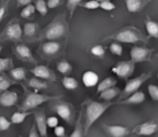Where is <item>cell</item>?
Instances as JSON below:
<instances>
[{
	"mask_svg": "<svg viewBox=\"0 0 158 137\" xmlns=\"http://www.w3.org/2000/svg\"><path fill=\"white\" fill-rule=\"evenodd\" d=\"M80 6L88 10H95L100 7V2H98L97 0H89L84 3H81Z\"/></svg>",
	"mask_w": 158,
	"mask_h": 137,
	"instance_id": "e575fe53",
	"label": "cell"
},
{
	"mask_svg": "<svg viewBox=\"0 0 158 137\" xmlns=\"http://www.w3.org/2000/svg\"><path fill=\"white\" fill-rule=\"evenodd\" d=\"M56 69L60 74H62L64 76H68L72 71V65L68 61L63 60V61H60L56 65Z\"/></svg>",
	"mask_w": 158,
	"mask_h": 137,
	"instance_id": "f1b7e54d",
	"label": "cell"
},
{
	"mask_svg": "<svg viewBox=\"0 0 158 137\" xmlns=\"http://www.w3.org/2000/svg\"><path fill=\"white\" fill-rule=\"evenodd\" d=\"M134 70H135V63L132 62L131 60L119 62L112 68V72L122 79L129 78L133 74Z\"/></svg>",
	"mask_w": 158,
	"mask_h": 137,
	"instance_id": "ba28073f",
	"label": "cell"
},
{
	"mask_svg": "<svg viewBox=\"0 0 158 137\" xmlns=\"http://www.w3.org/2000/svg\"><path fill=\"white\" fill-rule=\"evenodd\" d=\"M10 77L15 81H21L26 78V70L23 67H13L9 70Z\"/></svg>",
	"mask_w": 158,
	"mask_h": 137,
	"instance_id": "cb8c5ba5",
	"label": "cell"
},
{
	"mask_svg": "<svg viewBox=\"0 0 158 137\" xmlns=\"http://www.w3.org/2000/svg\"><path fill=\"white\" fill-rule=\"evenodd\" d=\"M145 100V94L142 91H137L131 96L127 97L124 100H119L117 102V104H121V105H138L143 103Z\"/></svg>",
	"mask_w": 158,
	"mask_h": 137,
	"instance_id": "e0dca14e",
	"label": "cell"
},
{
	"mask_svg": "<svg viewBox=\"0 0 158 137\" xmlns=\"http://www.w3.org/2000/svg\"><path fill=\"white\" fill-rule=\"evenodd\" d=\"M33 112H14L11 117H10V122L14 124H19V123H22L26 118L28 116H30L31 114H32Z\"/></svg>",
	"mask_w": 158,
	"mask_h": 137,
	"instance_id": "603a6c76",
	"label": "cell"
},
{
	"mask_svg": "<svg viewBox=\"0 0 158 137\" xmlns=\"http://www.w3.org/2000/svg\"><path fill=\"white\" fill-rule=\"evenodd\" d=\"M157 77H158V73H157Z\"/></svg>",
	"mask_w": 158,
	"mask_h": 137,
	"instance_id": "f907efd6",
	"label": "cell"
},
{
	"mask_svg": "<svg viewBox=\"0 0 158 137\" xmlns=\"http://www.w3.org/2000/svg\"><path fill=\"white\" fill-rule=\"evenodd\" d=\"M46 123H47V126L50 127V128H55L58 125V119L56 117V116H50V117H47L46 119Z\"/></svg>",
	"mask_w": 158,
	"mask_h": 137,
	"instance_id": "b9f144b4",
	"label": "cell"
},
{
	"mask_svg": "<svg viewBox=\"0 0 158 137\" xmlns=\"http://www.w3.org/2000/svg\"><path fill=\"white\" fill-rule=\"evenodd\" d=\"M13 66L14 65L11 58L0 57V73H4L7 70H10L13 68Z\"/></svg>",
	"mask_w": 158,
	"mask_h": 137,
	"instance_id": "1f68e13d",
	"label": "cell"
},
{
	"mask_svg": "<svg viewBox=\"0 0 158 137\" xmlns=\"http://www.w3.org/2000/svg\"><path fill=\"white\" fill-rule=\"evenodd\" d=\"M81 119H82V112H81L79 117L77 118L74 130H73L72 134L69 135V137H83L84 131H83V125L81 123Z\"/></svg>",
	"mask_w": 158,
	"mask_h": 137,
	"instance_id": "4316f807",
	"label": "cell"
},
{
	"mask_svg": "<svg viewBox=\"0 0 158 137\" xmlns=\"http://www.w3.org/2000/svg\"><path fill=\"white\" fill-rule=\"evenodd\" d=\"M158 132V123L155 122H145L138 124L133 130L132 134L140 136H150Z\"/></svg>",
	"mask_w": 158,
	"mask_h": 137,
	"instance_id": "30bf717a",
	"label": "cell"
},
{
	"mask_svg": "<svg viewBox=\"0 0 158 137\" xmlns=\"http://www.w3.org/2000/svg\"><path fill=\"white\" fill-rule=\"evenodd\" d=\"M54 133L56 137H64L66 135V129L63 126L57 125L56 127L54 128Z\"/></svg>",
	"mask_w": 158,
	"mask_h": 137,
	"instance_id": "7bdbcfd3",
	"label": "cell"
},
{
	"mask_svg": "<svg viewBox=\"0 0 158 137\" xmlns=\"http://www.w3.org/2000/svg\"><path fill=\"white\" fill-rule=\"evenodd\" d=\"M47 6L48 8L50 9H54L56 7H57L61 3H62V0H47Z\"/></svg>",
	"mask_w": 158,
	"mask_h": 137,
	"instance_id": "ee69618b",
	"label": "cell"
},
{
	"mask_svg": "<svg viewBox=\"0 0 158 137\" xmlns=\"http://www.w3.org/2000/svg\"><path fill=\"white\" fill-rule=\"evenodd\" d=\"M156 57H158V53H157V54H156Z\"/></svg>",
	"mask_w": 158,
	"mask_h": 137,
	"instance_id": "681fc988",
	"label": "cell"
},
{
	"mask_svg": "<svg viewBox=\"0 0 158 137\" xmlns=\"http://www.w3.org/2000/svg\"><path fill=\"white\" fill-rule=\"evenodd\" d=\"M14 84H16V81H13L5 73H0V93L7 90Z\"/></svg>",
	"mask_w": 158,
	"mask_h": 137,
	"instance_id": "d4e9b609",
	"label": "cell"
},
{
	"mask_svg": "<svg viewBox=\"0 0 158 137\" xmlns=\"http://www.w3.org/2000/svg\"><path fill=\"white\" fill-rule=\"evenodd\" d=\"M121 93L120 89L117 87H113V88H110L108 89H106L104 91H102L100 93V96L99 98L101 100H104L106 101H111L114 98H116L117 96H119Z\"/></svg>",
	"mask_w": 158,
	"mask_h": 137,
	"instance_id": "44dd1931",
	"label": "cell"
},
{
	"mask_svg": "<svg viewBox=\"0 0 158 137\" xmlns=\"http://www.w3.org/2000/svg\"><path fill=\"white\" fill-rule=\"evenodd\" d=\"M116 103L111 101L106 102H98L92 100H87L83 102V109H84V125L83 131L84 135H87L92 126L94 123L111 107Z\"/></svg>",
	"mask_w": 158,
	"mask_h": 137,
	"instance_id": "6da1fadb",
	"label": "cell"
},
{
	"mask_svg": "<svg viewBox=\"0 0 158 137\" xmlns=\"http://www.w3.org/2000/svg\"><path fill=\"white\" fill-rule=\"evenodd\" d=\"M151 77H152L151 73H143L140 76H138L137 77L129 79L126 82L124 89L121 91V93L119 95V100H124L127 97L131 96V94L137 92L140 89V88Z\"/></svg>",
	"mask_w": 158,
	"mask_h": 137,
	"instance_id": "8992f818",
	"label": "cell"
},
{
	"mask_svg": "<svg viewBox=\"0 0 158 137\" xmlns=\"http://www.w3.org/2000/svg\"><path fill=\"white\" fill-rule=\"evenodd\" d=\"M9 3H10V0H0V23L5 18L7 13Z\"/></svg>",
	"mask_w": 158,
	"mask_h": 137,
	"instance_id": "d590c367",
	"label": "cell"
},
{
	"mask_svg": "<svg viewBox=\"0 0 158 137\" xmlns=\"http://www.w3.org/2000/svg\"><path fill=\"white\" fill-rule=\"evenodd\" d=\"M15 54L16 56L23 61V62H27V63H33L35 64V59L33 57V54L31 53V50L26 45V44H18L15 47Z\"/></svg>",
	"mask_w": 158,
	"mask_h": 137,
	"instance_id": "5bb4252c",
	"label": "cell"
},
{
	"mask_svg": "<svg viewBox=\"0 0 158 137\" xmlns=\"http://www.w3.org/2000/svg\"><path fill=\"white\" fill-rule=\"evenodd\" d=\"M91 53L96 57H103L106 53V49L103 45L97 44L91 48Z\"/></svg>",
	"mask_w": 158,
	"mask_h": 137,
	"instance_id": "8d00e7d4",
	"label": "cell"
},
{
	"mask_svg": "<svg viewBox=\"0 0 158 137\" xmlns=\"http://www.w3.org/2000/svg\"><path fill=\"white\" fill-rule=\"evenodd\" d=\"M34 6H35L36 10L40 13V15L42 17H44L48 13L49 8L47 6V3L44 0H36Z\"/></svg>",
	"mask_w": 158,
	"mask_h": 137,
	"instance_id": "d6a6232c",
	"label": "cell"
},
{
	"mask_svg": "<svg viewBox=\"0 0 158 137\" xmlns=\"http://www.w3.org/2000/svg\"><path fill=\"white\" fill-rule=\"evenodd\" d=\"M28 86L31 88H34L36 90H41V89H45L47 88L48 85L45 81L43 79L37 78V77H32L28 81Z\"/></svg>",
	"mask_w": 158,
	"mask_h": 137,
	"instance_id": "484cf974",
	"label": "cell"
},
{
	"mask_svg": "<svg viewBox=\"0 0 158 137\" xmlns=\"http://www.w3.org/2000/svg\"><path fill=\"white\" fill-rule=\"evenodd\" d=\"M34 123L36 124L38 133L41 137H47V123L46 116L43 110H36L34 112Z\"/></svg>",
	"mask_w": 158,
	"mask_h": 137,
	"instance_id": "7c38bea8",
	"label": "cell"
},
{
	"mask_svg": "<svg viewBox=\"0 0 158 137\" xmlns=\"http://www.w3.org/2000/svg\"><path fill=\"white\" fill-rule=\"evenodd\" d=\"M52 103L53 104H50V107L53 109V111L67 123L72 124L75 119L74 107L69 102L60 100V99L54 100V102Z\"/></svg>",
	"mask_w": 158,
	"mask_h": 137,
	"instance_id": "5b68a950",
	"label": "cell"
},
{
	"mask_svg": "<svg viewBox=\"0 0 158 137\" xmlns=\"http://www.w3.org/2000/svg\"><path fill=\"white\" fill-rule=\"evenodd\" d=\"M118 81L116 78L114 77H106L105 79H103L100 83H98V87H97V93H101L102 91L106 90V89H108L110 88H113V87H116Z\"/></svg>",
	"mask_w": 158,
	"mask_h": 137,
	"instance_id": "7402d4cb",
	"label": "cell"
},
{
	"mask_svg": "<svg viewBox=\"0 0 158 137\" xmlns=\"http://www.w3.org/2000/svg\"><path fill=\"white\" fill-rule=\"evenodd\" d=\"M82 83L85 87L87 88H92L96 86L99 83V76L98 75L94 72V71H86L83 75H82Z\"/></svg>",
	"mask_w": 158,
	"mask_h": 137,
	"instance_id": "d6986e66",
	"label": "cell"
},
{
	"mask_svg": "<svg viewBox=\"0 0 158 137\" xmlns=\"http://www.w3.org/2000/svg\"><path fill=\"white\" fill-rule=\"evenodd\" d=\"M154 49H149L143 46H134L131 50V59L135 64L148 62L151 60Z\"/></svg>",
	"mask_w": 158,
	"mask_h": 137,
	"instance_id": "9c48e42d",
	"label": "cell"
},
{
	"mask_svg": "<svg viewBox=\"0 0 158 137\" xmlns=\"http://www.w3.org/2000/svg\"><path fill=\"white\" fill-rule=\"evenodd\" d=\"M38 29V25L36 23H32V22H28L24 24L23 27V33L27 36V37H34L36 34Z\"/></svg>",
	"mask_w": 158,
	"mask_h": 137,
	"instance_id": "f546056e",
	"label": "cell"
},
{
	"mask_svg": "<svg viewBox=\"0 0 158 137\" xmlns=\"http://www.w3.org/2000/svg\"><path fill=\"white\" fill-rule=\"evenodd\" d=\"M61 49V44L56 41H47L41 46V52L44 55L52 57L56 55Z\"/></svg>",
	"mask_w": 158,
	"mask_h": 137,
	"instance_id": "2e32d148",
	"label": "cell"
},
{
	"mask_svg": "<svg viewBox=\"0 0 158 137\" xmlns=\"http://www.w3.org/2000/svg\"><path fill=\"white\" fill-rule=\"evenodd\" d=\"M28 137H41L39 133H38V130H37V127H36V124L34 123L30 131V134H29V136Z\"/></svg>",
	"mask_w": 158,
	"mask_h": 137,
	"instance_id": "f6af8a7d",
	"label": "cell"
},
{
	"mask_svg": "<svg viewBox=\"0 0 158 137\" xmlns=\"http://www.w3.org/2000/svg\"><path fill=\"white\" fill-rule=\"evenodd\" d=\"M108 40H114L123 43H137V42L147 43L148 37H146L138 28L133 26H127L118 29L113 34L108 35L103 41H108Z\"/></svg>",
	"mask_w": 158,
	"mask_h": 137,
	"instance_id": "7a4b0ae2",
	"label": "cell"
},
{
	"mask_svg": "<svg viewBox=\"0 0 158 137\" xmlns=\"http://www.w3.org/2000/svg\"><path fill=\"white\" fill-rule=\"evenodd\" d=\"M61 99V96H48L44 94H39L36 92H28L19 105V110L23 112H28L33 109H37L40 105L45 102H51L56 100Z\"/></svg>",
	"mask_w": 158,
	"mask_h": 137,
	"instance_id": "277c9868",
	"label": "cell"
},
{
	"mask_svg": "<svg viewBox=\"0 0 158 137\" xmlns=\"http://www.w3.org/2000/svg\"><path fill=\"white\" fill-rule=\"evenodd\" d=\"M100 8H102L103 10H106V11H111L116 8V5L114 3H112L111 0L104 1V2L100 3Z\"/></svg>",
	"mask_w": 158,
	"mask_h": 137,
	"instance_id": "60d3db41",
	"label": "cell"
},
{
	"mask_svg": "<svg viewBox=\"0 0 158 137\" xmlns=\"http://www.w3.org/2000/svg\"><path fill=\"white\" fill-rule=\"evenodd\" d=\"M97 1L101 3V2H104V1H109V0H97Z\"/></svg>",
	"mask_w": 158,
	"mask_h": 137,
	"instance_id": "7dc6e473",
	"label": "cell"
},
{
	"mask_svg": "<svg viewBox=\"0 0 158 137\" xmlns=\"http://www.w3.org/2000/svg\"><path fill=\"white\" fill-rule=\"evenodd\" d=\"M12 123L9 122L5 116H0V132L6 131L10 128Z\"/></svg>",
	"mask_w": 158,
	"mask_h": 137,
	"instance_id": "ab89813d",
	"label": "cell"
},
{
	"mask_svg": "<svg viewBox=\"0 0 158 137\" xmlns=\"http://www.w3.org/2000/svg\"><path fill=\"white\" fill-rule=\"evenodd\" d=\"M19 137H21V136H19Z\"/></svg>",
	"mask_w": 158,
	"mask_h": 137,
	"instance_id": "816d5d0a",
	"label": "cell"
},
{
	"mask_svg": "<svg viewBox=\"0 0 158 137\" xmlns=\"http://www.w3.org/2000/svg\"><path fill=\"white\" fill-rule=\"evenodd\" d=\"M127 9L131 13H138L142 11L153 0H124Z\"/></svg>",
	"mask_w": 158,
	"mask_h": 137,
	"instance_id": "ac0fdd59",
	"label": "cell"
},
{
	"mask_svg": "<svg viewBox=\"0 0 158 137\" xmlns=\"http://www.w3.org/2000/svg\"><path fill=\"white\" fill-rule=\"evenodd\" d=\"M32 0H17V6H25L29 4H31Z\"/></svg>",
	"mask_w": 158,
	"mask_h": 137,
	"instance_id": "bcb514c9",
	"label": "cell"
},
{
	"mask_svg": "<svg viewBox=\"0 0 158 137\" xmlns=\"http://www.w3.org/2000/svg\"><path fill=\"white\" fill-rule=\"evenodd\" d=\"M69 27L66 21L65 13L57 15L42 31L41 36L47 41H56L64 37L68 32Z\"/></svg>",
	"mask_w": 158,
	"mask_h": 137,
	"instance_id": "3957f363",
	"label": "cell"
},
{
	"mask_svg": "<svg viewBox=\"0 0 158 137\" xmlns=\"http://www.w3.org/2000/svg\"><path fill=\"white\" fill-rule=\"evenodd\" d=\"M22 33H23V29H21L19 20L18 18L11 19L5 27L4 30L1 32L0 41H17L20 40Z\"/></svg>",
	"mask_w": 158,
	"mask_h": 137,
	"instance_id": "52a82bcc",
	"label": "cell"
},
{
	"mask_svg": "<svg viewBox=\"0 0 158 137\" xmlns=\"http://www.w3.org/2000/svg\"><path fill=\"white\" fill-rule=\"evenodd\" d=\"M2 49H3V47H2V46H1V45H0V53H1V52H2Z\"/></svg>",
	"mask_w": 158,
	"mask_h": 137,
	"instance_id": "c3c4849f",
	"label": "cell"
},
{
	"mask_svg": "<svg viewBox=\"0 0 158 137\" xmlns=\"http://www.w3.org/2000/svg\"><path fill=\"white\" fill-rule=\"evenodd\" d=\"M35 11H36L35 6L31 5V4H29V5L25 6L22 8V10L20 11V17L23 18H30L31 17L33 16Z\"/></svg>",
	"mask_w": 158,
	"mask_h": 137,
	"instance_id": "4dcf8cb0",
	"label": "cell"
},
{
	"mask_svg": "<svg viewBox=\"0 0 158 137\" xmlns=\"http://www.w3.org/2000/svg\"><path fill=\"white\" fill-rule=\"evenodd\" d=\"M109 50H110L111 53H113V54H115V55H118V56H120V55H122V53H123V48H122V46H121L119 43H118V42H113V43H111L110 46H109Z\"/></svg>",
	"mask_w": 158,
	"mask_h": 137,
	"instance_id": "74e56055",
	"label": "cell"
},
{
	"mask_svg": "<svg viewBox=\"0 0 158 137\" xmlns=\"http://www.w3.org/2000/svg\"><path fill=\"white\" fill-rule=\"evenodd\" d=\"M148 92H149V95L153 100L158 101V86L153 85V84L149 85L148 86Z\"/></svg>",
	"mask_w": 158,
	"mask_h": 137,
	"instance_id": "f35d334b",
	"label": "cell"
},
{
	"mask_svg": "<svg viewBox=\"0 0 158 137\" xmlns=\"http://www.w3.org/2000/svg\"><path fill=\"white\" fill-rule=\"evenodd\" d=\"M19 100V94L12 90H6L0 93V106L12 107Z\"/></svg>",
	"mask_w": 158,
	"mask_h": 137,
	"instance_id": "9a60e30c",
	"label": "cell"
},
{
	"mask_svg": "<svg viewBox=\"0 0 158 137\" xmlns=\"http://www.w3.org/2000/svg\"><path fill=\"white\" fill-rule=\"evenodd\" d=\"M144 25L148 37L158 39V22L153 20L149 16H147L144 20Z\"/></svg>",
	"mask_w": 158,
	"mask_h": 137,
	"instance_id": "ffe728a7",
	"label": "cell"
},
{
	"mask_svg": "<svg viewBox=\"0 0 158 137\" xmlns=\"http://www.w3.org/2000/svg\"><path fill=\"white\" fill-rule=\"evenodd\" d=\"M82 0H67V8L69 12V18H71L74 15L76 8L81 4Z\"/></svg>",
	"mask_w": 158,
	"mask_h": 137,
	"instance_id": "836d02e7",
	"label": "cell"
},
{
	"mask_svg": "<svg viewBox=\"0 0 158 137\" xmlns=\"http://www.w3.org/2000/svg\"><path fill=\"white\" fill-rule=\"evenodd\" d=\"M102 128L109 137H127L131 133L128 127L122 125L102 124Z\"/></svg>",
	"mask_w": 158,
	"mask_h": 137,
	"instance_id": "4fadbf2b",
	"label": "cell"
},
{
	"mask_svg": "<svg viewBox=\"0 0 158 137\" xmlns=\"http://www.w3.org/2000/svg\"><path fill=\"white\" fill-rule=\"evenodd\" d=\"M62 85L68 90H74L79 87L78 81L74 77L68 76H66L62 78Z\"/></svg>",
	"mask_w": 158,
	"mask_h": 137,
	"instance_id": "83f0119b",
	"label": "cell"
},
{
	"mask_svg": "<svg viewBox=\"0 0 158 137\" xmlns=\"http://www.w3.org/2000/svg\"><path fill=\"white\" fill-rule=\"evenodd\" d=\"M30 72L37 78L43 79V80H49V81H56V77L54 72L44 65H39L34 66L32 69L30 70Z\"/></svg>",
	"mask_w": 158,
	"mask_h": 137,
	"instance_id": "8fae6325",
	"label": "cell"
}]
</instances>
